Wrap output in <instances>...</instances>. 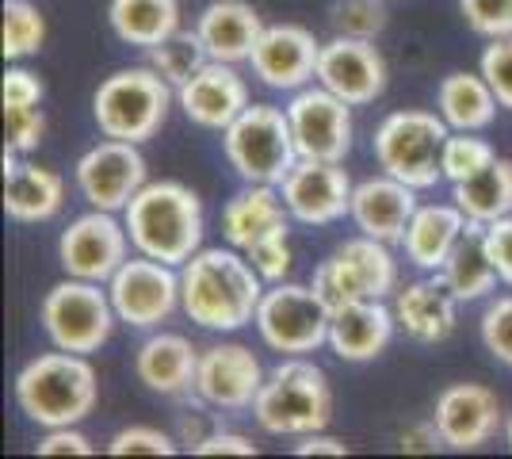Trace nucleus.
<instances>
[{
	"mask_svg": "<svg viewBox=\"0 0 512 459\" xmlns=\"http://www.w3.org/2000/svg\"><path fill=\"white\" fill-rule=\"evenodd\" d=\"M264 280L241 249H199L180 264V310L195 326L234 333L256 318Z\"/></svg>",
	"mask_w": 512,
	"mask_h": 459,
	"instance_id": "f257e3e1",
	"label": "nucleus"
},
{
	"mask_svg": "<svg viewBox=\"0 0 512 459\" xmlns=\"http://www.w3.org/2000/svg\"><path fill=\"white\" fill-rule=\"evenodd\" d=\"M123 222H127L130 245L142 257L165 261L172 268L192 261L195 253L203 249V226H207L203 199L180 180H153V184H146L127 203Z\"/></svg>",
	"mask_w": 512,
	"mask_h": 459,
	"instance_id": "f03ea898",
	"label": "nucleus"
},
{
	"mask_svg": "<svg viewBox=\"0 0 512 459\" xmlns=\"http://www.w3.org/2000/svg\"><path fill=\"white\" fill-rule=\"evenodd\" d=\"M100 398L96 368L81 352H43L27 360L16 375V402L27 414V421L43 429H62V425H81Z\"/></svg>",
	"mask_w": 512,
	"mask_h": 459,
	"instance_id": "7ed1b4c3",
	"label": "nucleus"
},
{
	"mask_svg": "<svg viewBox=\"0 0 512 459\" xmlns=\"http://www.w3.org/2000/svg\"><path fill=\"white\" fill-rule=\"evenodd\" d=\"M256 425L272 437H306L329 429L333 421V387L314 360L287 356L276 364L253 402Z\"/></svg>",
	"mask_w": 512,
	"mask_h": 459,
	"instance_id": "20e7f679",
	"label": "nucleus"
},
{
	"mask_svg": "<svg viewBox=\"0 0 512 459\" xmlns=\"http://www.w3.org/2000/svg\"><path fill=\"white\" fill-rule=\"evenodd\" d=\"M176 100V88L153 66H134L111 73L92 96V119L104 138L119 142H150L165 127Z\"/></svg>",
	"mask_w": 512,
	"mask_h": 459,
	"instance_id": "39448f33",
	"label": "nucleus"
},
{
	"mask_svg": "<svg viewBox=\"0 0 512 459\" xmlns=\"http://www.w3.org/2000/svg\"><path fill=\"white\" fill-rule=\"evenodd\" d=\"M222 153L245 184H276L279 188V180L299 161V146H295V134H291L287 108L249 104L222 131Z\"/></svg>",
	"mask_w": 512,
	"mask_h": 459,
	"instance_id": "423d86ee",
	"label": "nucleus"
},
{
	"mask_svg": "<svg viewBox=\"0 0 512 459\" xmlns=\"http://www.w3.org/2000/svg\"><path fill=\"white\" fill-rule=\"evenodd\" d=\"M448 134L451 127L440 111H394L375 127V161L383 173L417 192L436 188L444 180L440 153H444Z\"/></svg>",
	"mask_w": 512,
	"mask_h": 459,
	"instance_id": "0eeeda50",
	"label": "nucleus"
},
{
	"mask_svg": "<svg viewBox=\"0 0 512 459\" xmlns=\"http://www.w3.org/2000/svg\"><path fill=\"white\" fill-rule=\"evenodd\" d=\"M39 318H43V329L54 349L81 352V356L104 349L111 329L119 322L107 284H92V280H77V276H65L62 284L46 291Z\"/></svg>",
	"mask_w": 512,
	"mask_h": 459,
	"instance_id": "6e6552de",
	"label": "nucleus"
},
{
	"mask_svg": "<svg viewBox=\"0 0 512 459\" xmlns=\"http://www.w3.org/2000/svg\"><path fill=\"white\" fill-rule=\"evenodd\" d=\"M314 291L329 310L356 303V299H386L398 291V261L390 257V245L379 238H360L337 245L314 268Z\"/></svg>",
	"mask_w": 512,
	"mask_h": 459,
	"instance_id": "1a4fd4ad",
	"label": "nucleus"
},
{
	"mask_svg": "<svg viewBox=\"0 0 512 459\" xmlns=\"http://www.w3.org/2000/svg\"><path fill=\"white\" fill-rule=\"evenodd\" d=\"M329 322L333 310L321 303L314 284H291V280L264 287V299L253 318L260 341L283 356H306L329 345Z\"/></svg>",
	"mask_w": 512,
	"mask_h": 459,
	"instance_id": "9d476101",
	"label": "nucleus"
},
{
	"mask_svg": "<svg viewBox=\"0 0 512 459\" xmlns=\"http://www.w3.org/2000/svg\"><path fill=\"white\" fill-rule=\"evenodd\" d=\"M107 295L119 322L134 329H153L169 322L180 306V272L153 257H127L123 268L107 280Z\"/></svg>",
	"mask_w": 512,
	"mask_h": 459,
	"instance_id": "9b49d317",
	"label": "nucleus"
},
{
	"mask_svg": "<svg viewBox=\"0 0 512 459\" xmlns=\"http://www.w3.org/2000/svg\"><path fill=\"white\" fill-rule=\"evenodd\" d=\"M287 119H291L299 157L344 161L352 153V138H356L352 104L341 100L337 92H329L325 85H306L299 92H291Z\"/></svg>",
	"mask_w": 512,
	"mask_h": 459,
	"instance_id": "f8f14e48",
	"label": "nucleus"
},
{
	"mask_svg": "<svg viewBox=\"0 0 512 459\" xmlns=\"http://www.w3.org/2000/svg\"><path fill=\"white\" fill-rule=\"evenodd\" d=\"M130 234L127 222L115 219V211H88L81 219L69 222L62 238H58V264L65 276L107 284L123 261L130 257Z\"/></svg>",
	"mask_w": 512,
	"mask_h": 459,
	"instance_id": "ddd939ff",
	"label": "nucleus"
},
{
	"mask_svg": "<svg viewBox=\"0 0 512 459\" xmlns=\"http://www.w3.org/2000/svg\"><path fill=\"white\" fill-rule=\"evenodd\" d=\"M77 188L85 196L88 207L96 211H127V203L150 180H146V157L138 153L134 142H119V138H104L77 161Z\"/></svg>",
	"mask_w": 512,
	"mask_h": 459,
	"instance_id": "4468645a",
	"label": "nucleus"
},
{
	"mask_svg": "<svg viewBox=\"0 0 512 459\" xmlns=\"http://www.w3.org/2000/svg\"><path fill=\"white\" fill-rule=\"evenodd\" d=\"M352 176L344 161H314L299 157L295 169L279 180V196L287 203L291 219L302 226H329L352 211Z\"/></svg>",
	"mask_w": 512,
	"mask_h": 459,
	"instance_id": "2eb2a0df",
	"label": "nucleus"
},
{
	"mask_svg": "<svg viewBox=\"0 0 512 459\" xmlns=\"http://www.w3.org/2000/svg\"><path fill=\"white\" fill-rule=\"evenodd\" d=\"M264 368L253 356V349L237 345V341H222V345H207L199 349V375H195V398L211 410H253L256 394L264 387Z\"/></svg>",
	"mask_w": 512,
	"mask_h": 459,
	"instance_id": "dca6fc26",
	"label": "nucleus"
},
{
	"mask_svg": "<svg viewBox=\"0 0 512 459\" xmlns=\"http://www.w3.org/2000/svg\"><path fill=\"white\" fill-rule=\"evenodd\" d=\"M432 421L451 452H478L505 429L501 398L482 383H451L436 398Z\"/></svg>",
	"mask_w": 512,
	"mask_h": 459,
	"instance_id": "f3484780",
	"label": "nucleus"
},
{
	"mask_svg": "<svg viewBox=\"0 0 512 459\" xmlns=\"http://www.w3.org/2000/svg\"><path fill=\"white\" fill-rule=\"evenodd\" d=\"M318 58L321 43L314 39L310 27L302 23H268L260 43L253 46V66L256 81L276 92H299L310 81H318Z\"/></svg>",
	"mask_w": 512,
	"mask_h": 459,
	"instance_id": "a211bd4d",
	"label": "nucleus"
},
{
	"mask_svg": "<svg viewBox=\"0 0 512 459\" xmlns=\"http://www.w3.org/2000/svg\"><path fill=\"white\" fill-rule=\"evenodd\" d=\"M318 85L337 92L352 108L375 104L386 92V58L379 54L375 39L333 35L329 43H321Z\"/></svg>",
	"mask_w": 512,
	"mask_h": 459,
	"instance_id": "6ab92c4d",
	"label": "nucleus"
},
{
	"mask_svg": "<svg viewBox=\"0 0 512 459\" xmlns=\"http://www.w3.org/2000/svg\"><path fill=\"white\" fill-rule=\"evenodd\" d=\"M176 104L203 131H226L249 108V85L230 62H207L188 85L176 88Z\"/></svg>",
	"mask_w": 512,
	"mask_h": 459,
	"instance_id": "aec40b11",
	"label": "nucleus"
},
{
	"mask_svg": "<svg viewBox=\"0 0 512 459\" xmlns=\"http://www.w3.org/2000/svg\"><path fill=\"white\" fill-rule=\"evenodd\" d=\"M417 188H409L402 180H394L390 173L371 176V180H360L352 188V211L348 219L356 222V230L367 234V238H379L386 245H402L406 238L409 219L417 215Z\"/></svg>",
	"mask_w": 512,
	"mask_h": 459,
	"instance_id": "412c9836",
	"label": "nucleus"
},
{
	"mask_svg": "<svg viewBox=\"0 0 512 459\" xmlns=\"http://www.w3.org/2000/svg\"><path fill=\"white\" fill-rule=\"evenodd\" d=\"M398 318L386 306V299H356V303L333 310L329 322V349L348 364H367L383 356L386 345L394 341Z\"/></svg>",
	"mask_w": 512,
	"mask_h": 459,
	"instance_id": "4be33fe9",
	"label": "nucleus"
},
{
	"mask_svg": "<svg viewBox=\"0 0 512 459\" xmlns=\"http://www.w3.org/2000/svg\"><path fill=\"white\" fill-rule=\"evenodd\" d=\"M134 375L146 391L161 394V398L195 394L199 349L180 333H153L134 352Z\"/></svg>",
	"mask_w": 512,
	"mask_h": 459,
	"instance_id": "5701e85b",
	"label": "nucleus"
},
{
	"mask_svg": "<svg viewBox=\"0 0 512 459\" xmlns=\"http://www.w3.org/2000/svg\"><path fill=\"white\" fill-rule=\"evenodd\" d=\"M394 318L398 329L417 345H440L459 326V299L451 295L444 280H413L394 291Z\"/></svg>",
	"mask_w": 512,
	"mask_h": 459,
	"instance_id": "b1692460",
	"label": "nucleus"
},
{
	"mask_svg": "<svg viewBox=\"0 0 512 459\" xmlns=\"http://www.w3.org/2000/svg\"><path fill=\"white\" fill-rule=\"evenodd\" d=\"M65 207V180L54 169L20 161L4 146V211L16 222H46Z\"/></svg>",
	"mask_w": 512,
	"mask_h": 459,
	"instance_id": "393cba45",
	"label": "nucleus"
},
{
	"mask_svg": "<svg viewBox=\"0 0 512 459\" xmlns=\"http://www.w3.org/2000/svg\"><path fill=\"white\" fill-rule=\"evenodd\" d=\"M264 27L268 23L245 0H211L195 20V31L207 46L211 62H230V66L253 58V46L260 43Z\"/></svg>",
	"mask_w": 512,
	"mask_h": 459,
	"instance_id": "a878e982",
	"label": "nucleus"
},
{
	"mask_svg": "<svg viewBox=\"0 0 512 459\" xmlns=\"http://www.w3.org/2000/svg\"><path fill=\"white\" fill-rule=\"evenodd\" d=\"M470 219L455 207V203H428L417 207V215L409 219L402 249H406V261L421 272H440L448 264L451 249L463 241Z\"/></svg>",
	"mask_w": 512,
	"mask_h": 459,
	"instance_id": "bb28decb",
	"label": "nucleus"
},
{
	"mask_svg": "<svg viewBox=\"0 0 512 459\" xmlns=\"http://www.w3.org/2000/svg\"><path fill=\"white\" fill-rule=\"evenodd\" d=\"M287 219H291V211L276 184H245L222 211V238L245 253L260 238H268L276 230H291Z\"/></svg>",
	"mask_w": 512,
	"mask_h": 459,
	"instance_id": "cd10ccee",
	"label": "nucleus"
},
{
	"mask_svg": "<svg viewBox=\"0 0 512 459\" xmlns=\"http://www.w3.org/2000/svg\"><path fill=\"white\" fill-rule=\"evenodd\" d=\"M436 276L444 280V287L459 303H474V299H486V295L497 291L501 276H497V268L490 261V249H486V238H482V222H470L463 241L451 249L448 264Z\"/></svg>",
	"mask_w": 512,
	"mask_h": 459,
	"instance_id": "c85d7f7f",
	"label": "nucleus"
},
{
	"mask_svg": "<svg viewBox=\"0 0 512 459\" xmlns=\"http://www.w3.org/2000/svg\"><path fill=\"white\" fill-rule=\"evenodd\" d=\"M436 108L451 131H486L501 104L478 69V73H448L436 88Z\"/></svg>",
	"mask_w": 512,
	"mask_h": 459,
	"instance_id": "c756f323",
	"label": "nucleus"
},
{
	"mask_svg": "<svg viewBox=\"0 0 512 459\" xmlns=\"http://www.w3.org/2000/svg\"><path fill=\"white\" fill-rule=\"evenodd\" d=\"M107 23L119 43L150 50L180 31V0H111Z\"/></svg>",
	"mask_w": 512,
	"mask_h": 459,
	"instance_id": "7c9ffc66",
	"label": "nucleus"
},
{
	"mask_svg": "<svg viewBox=\"0 0 512 459\" xmlns=\"http://www.w3.org/2000/svg\"><path fill=\"white\" fill-rule=\"evenodd\" d=\"M451 203L470 222H482V226L512 215V161L509 157H493L482 173L451 184Z\"/></svg>",
	"mask_w": 512,
	"mask_h": 459,
	"instance_id": "2f4dec72",
	"label": "nucleus"
},
{
	"mask_svg": "<svg viewBox=\"0 0 512 459\" xmlns=\"http://www.w3.org/2000/svg\"><path fill=\"white\" fill-rule=\"evenodd\" d=\"M146 66H153L172 88L188 85L199 69L211 62V54H207V46L199 39V31H176L169 35L165 43H157L146 50Z\"/></svg>",
	"mask_w": 512,
	"mask_h": 459,
	"instance_id": "473e14b6",
	"label": "nucleus"
},
{
	"mask_svg": "<svg viewBox=\"0 0 512 459\" xmlns=\"http://www.w3.org/2000/svg\"><path fill=\"white\" fill-rule=\"evenodd\" d=\"M46 43V20L31 0H4V58L23 62Z\"/></svg>",
	"mask_w": 512,
	"mask_h": 459,
	"instance_id": "72a5a7b5",
	"label": "nucleus"
},
{
	"mask_svg": "<svg viewBox=\"0 0 512 459\" xmlns=\"http://www.w3.org/2000/svg\"><path fill=\"white\" fill-rule=\"evenodd\" d=\"M493 157H497V150H493L486 138H478V131H455V134H448V142H444L440 169H444V180L459 184V180H467V176L482 173Z\"/></svg>",
	"mask_w": 512,
	"mask_h": 459,
	"instance_id": "f704fd0d",
	"label": "nucleus"
},
{
	"mask_svg": "<svg viewBox=\"0 0 512 459\" xmlns=\"http://www.w3.org/2000/svg\"><path fill=\"white\" fill-rule=\"evenodd\" d=\"M386 4L383 0H337L329 8V27L333 35L348 39H379L386 31Z\"/></svg>",
	"mask_w": 512,
	"mask_h": 459,
	"instance_id": "c9c22d12",
	"label": "nucleus"
},
{
	"mask_svg": "<svg viewBox=\"0 0 512 459\" xmlns=\"http://www.w3.org/2000/svg\"><path fill=\"white\" fill-rule=\"evenodd\" d=\"M245 257L253 261V268L260 272V280L264 284H279V280H287V272H291V264H295V253H291V238H287V230H276V234H268V238H260L256 245L245 249Z\"/></svg>",
	"mask_w": 512,
	"mask_h": 459,
	"instance_id": "e433bc0d",
	"label": "nucleus"
},
{
	"mask_svg": "<svg viewBox=\"0 0 512 459\" xmlns=\"http://www.w3.org/2000/svg\"><path fill=\"white\" fill-rule=\"evenodd\" d=\"M176 444L180 440L153 425H130L107 440V452L111 456H176Z\"/></svg>",
	"mask_w": 512,
	"mask_h": 459,
	"instance_id": "4c0bfd02",
	"label": "nucleus"
},
{
	"mask_svg": "<svg viewBox=\"0 0 512 459\" xmlns=\"http://www.w3.org/2000/svg\"><path fill=\"white\" fill-rule=\"evenodd\" d=\"M482 345L497 364L512 368V295H501L482 314Z\"/></svg>",
	"mask_w": 512,
	"mask_h": 459,
	"instance_id": "58836bf2",
	"label": "nucleus"
},
{
	"mask_svg": "<svg viewBox=\"0 0 512 459\" xmlns=\"http://www.w3.org/2000/svg\"><path fill=\"white\" fill-rule=\"evenodd\" d=\"M459 12L467 16L470 31H478L482 39L512 35V0H459Z\"/></svg>",
	"mask_w": 512,
	"mask_h": 459,
	"instance_id": "ea45409f",
	"label": "nucleus"
},
{
	"mask_svg": "<svg viewBox=\"0 0 512 459\" xmlns=\"http://www.w3.org/2000/svg\"><path fill=\"white\" fill-rule=\"evenodd\" d=\"M482 77L490 81L497 104L512 111V35L490 39V46L482 50Z\"/></svg>",
	"mask_w": 512,
	"mask_h": 459,
	"instance_id": "a19ab883",
	"label": "nucleus"
},
{
	"mask_svg": "<svg viewBox=\"0 0 512 459\" xmlns=\"http://www.w3.org/2000/svg\"><path fill=\"white\" fill-rule=\"evenodd\" d=\"M4 131H8V150L31 153L39 150L46 138V115L43 108H4Z\"/></svg>",
	"mask_w": 512,
	"mask_h": 459,
	"instance_id": "79ce46f5",
	"label": "nucleus"
},
{
	"mask_svg": "<svg viewBox=\"0 0 512 459\" xmlns=\"http://www.w3.org/2000/svg\"><path fill=\"white\" fill-rule=\"evenodd\" d=\"M4 108H35V104H43L46 88L39 81V73H31V69L23 66H12L4 73Z\"/></svg>",
	"mask_w": 512,
	"mask_h": 459,
	"instance_id": "37998d69",
	"label": "nucleus"
},
{
	"mask_svg": "<svg viewBox=\"0 0 512 459\" xmlns=\"http://www.w3.org/2000/svg\"><path fill=\"white\" fill-rule=\"evenodd\" d=\"M482 238H486V249H490V261L497 268V276H501V284L512 287V215L486 222Z\"/></svg>",
	"mask_w": 512,
	"mask_h": 459,
	"instance_id": "c03bdc74",
	"label": "nucleus"
},
{
	"mask_svg": "<svg viewBox=\"0 0 512 459\" xmlns=\"http://www.w3.org/2000/svg\"><path fill=\"white\" fill-rule=\"evenodd\" d=\"M39 456H92V440L77 425L46 429V437L39 440Z\"/></svg>",
	"mask_w": 512,
	"mask_h": 459,
	"instance_id": "a18cd8bd",
	"label": "nucleus"
},
{
	"mask_svg": "<svg viewBox=\"0 0 512 459\" xmlns=\"http://www.w3.org/2000/svg\"><path fill=\"white\" fill-rule=\"evenodd\" d=\"M440 444L444 437H440L436 421H421V425H409L398 433V452H406V456H432Z\"/></svg>",
	"mask_w": 512,
	"mask_h": 459,
	"instance_id": "49530a36",
	"label": "nucleus"
},
{
	"mask_svg": "<svg viewBox=\"0 0 512 459\" xmlns=\"http://www.w3.org/2000/svg\"><path fill=\"white\" fill-rule=\"evenodd\" d=\"M195 456H256V444L230 429H214L211 437L195 448Z\"/></svg>",
	"mask_w": 512,
	"mask_h": 459,
	"instance_id": "de8ad7c7",
	"label": "nucleus"
},
{
	"mask_svg": "<svg viewBox=\"0 0 512 459\" xmlns=\"http://www.w3.org/2000/svg\"><path fill=\"white\" fill-rule=\"evenodd\" d=\"M302 444H295V452L299 456H348V444L337 437H329L325 429H318V433H306V437H299Z\"/></svg>",
	"mask_w": 512,
	"mask_h": 459,
	"instance_id": "09e8293b",
	"label": "nucleus"
},
{
	"mask_svg": "<svg viewBox=\"0 0 512 459\" xmlns=\"http://www.w3.org/2000/svg\"><path fill=\"white\" fill-rule=\"evenodd\" d=\"M214 429L207 425V414H180V425H176V440L188 448V452H195L203 440L211 437Z\"/></svg>",
	"mask_w": 512,
	"mask_h": 459,
	"instance_id": "8fccbe9b",
	"label": "nucleus"
},
{
	"mask_svg": "<svg viewBox=\"0 0 512 459\" xmlns=\"http://www.w3.org/2000/svg\"><path fill=\"white\" fill-rule=\"evenodd\" d=\"M505 440H509V452H512V417L505 421Z\"/></svg>",
	"mask_w": 512,
	"mask_h": 459,
	"instance_id": "3c124183",
	"label": "nucleus"
}]
</instances>
